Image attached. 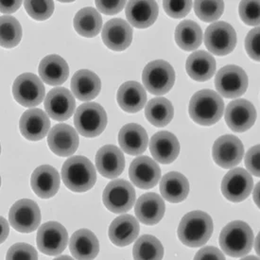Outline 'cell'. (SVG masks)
Instances as JSON below:
<instances>
[{
  "mask_svg": "<svg viewBox=\"0 0 260 260\" xmlns=\"http://www.w3.org/2000/svg\"><path fill=\"white\" fill-rule=\"evenodd\" d=\"M62 178L69 189L82 193L96 184V170L88 158L76 155L69 158L62 165Z\"/></svg>",
  "mask_w": 260,
  "mask_h": 260,
  "instance_id": "obj_1",
  "label": "cell"
},
{
  "mask_svg": "<svg viewBox=\"0 0 260 260\" xmlns=\"http://www.w3.org/2000/svg\"><path fill=\"white\" fill-rule=\"evenodd\" d=\"M188 111L194 122L203 126H211L222 117L224 103L215 91L200 90L192 96Z\"/></svg>",
  "mask_w": 260,
  "mask_h": 260,
  "instance_id": "obj_2",
  "label": "cell"
},
{
  "mask_svg": "<svg viewBox=\"0 0 260 260\" xmlns=\"http://www.w3.org/2000/svg\"><path fill=\"white\" fill-rule=\"evenodd\" d=\"M213 227L212 218L207 213H187L179 224V240L186 246H203L211 238Z\"/></svg>",
  "mask_w": 260,
  "mask_h": 260,
  "instance_id": "obj_3",
  "label": "cell"
},
{
  "mask_svg": "<svg viewBox=\"0 0 260 260\" xmlns=\"http://www.w3.org/2000/svg\"><path fill=\"white\" fill-rule=\"evenodd\" d=\"M253 244V230L241 220L228 223L219 236V245L222 251L232 257L244 256L250 253Z\"/></svg>",
  "mask_w": 260,
  "mask_h": 260,
  "instance_id": "obj_4",
  "label": "cell"
},
{
  "mask_svg": "<svg viewBox=\"0 0 260 260\" xmlns=\"http://www.w3.org/2000/svg\"><path fill=\"white\" fill-rule=\"evenodd\" d=\"M74 124L82 137H96L106 128L107 114L99 103H83L76 111Z\"/></svg>",
  "mask_w": 260,
  "mask_h": 260,
  "instance_id": "obj_5",
  "label": "cell"
},
{
  "mask_svg": "<svg viewBox=\"0 0 260 260\" xmlns=\"http://www.w3.org/2000/svg\"><path fill=\"white\" fill-rule=\"evenodd\" d=\"M144 86L153 95H164L175 82V71L171 63L164 60L149 62L143 70Z\"/></svg>",
  "mask_w": 260,
  "mask_h": 260,
  "instance_id": "obj_6",
  "label": "cell"
},
{
  "mask_svg": "<svg viewBox=\"0 0 260 260\" xmlns=\"http://www.w3.org/2000/svg\"><path fill=\"white\" fill-rule=\"evenodd\" d=\"M103 201L105 207L111 212H128L135 205L136 190L128 181L117 179L105 187Z\"/></svg>",
  "mask_w": 260,
  "mask_h": 260,
  "instance_id": "obj_7",
  "label": "cell"
},
{
  "mask_svg": "<svg viewBox=\"0 0 260 260\" xmlns=\"http://www.w3.org/2000/svg\"><path fill=\"white\" fill-rule=\"evenodd\" d=\"M9 219L11 225L16 231L31 233L41 222V212L35 201L22 199L11 207Z\"/></svg>",
  "mask_w": 260,
  "mask_h": 260,
  "instance_id": "obj_8",
  "label": "cell"
},
{
  "mask_svg": "<svg viewBox=\"0 0 260 260\" xmlns=\"http://www.w3.org/2000/svg\"><path fill=\"white\" fill-rule=\"evenodd\" d=\"M205 44L207 49L218 56L231 53L237 45V34L226 22H215L206 28Z\"/></svg>",
  "mask_w": 260,
  "mask_h": 260,
  "instance_id": "obj_9",
  "label": "cell"
},
{
  "mask_svg": "<svg viewBox=\"0 0 260 260\" xmlns=\"http://www.w3.org/2000/svg\"><path fill=\"white\" fill-rule=\"evenodd\" d=\"M215 86L219 94L226 99L242 96L248 88V77L238 66H226L219 69L215 78Z\"/></svg>",
  "mask_w": 260,
  "mask_h": 260,
  "instance_id": "obj_10",
  "label": "cell"
},
{
  "mask_svg": "<svg viewBox=\"0 0 260 260\" xmlns=\"http://www.w3.org/2000/svg\"><path fill=\"white\" fill-rule=\"evenodd\" d=\"M13 94L15 101L22 106L35 107L39 105L45 98V86L37 76L24 73L15 79Z\"/></svg>",
  "mask_w": 260,
  "mask_h": 260,
  "instance_id": "obj_11",
  "label": "cell"
},
{
  "mask_svg": "<svg viewBox=\"0 0 260 260\" xmlns=\"http://www.w3.org/2000/svg\"><path fill=\"white\" fill-rule=\"evenodd\" d=\"M69 241V234L63 226L49 221L40 227L37 233V246L42 253L48 255H57L62 253Z\"/></svg>",
  "mask_w": 260,
  "mask_h": 260,
  "instance_id": "obj_12",
  "label": "cell"
},
{
  "mask_svg": "<svg viewBox=\"0 0 260 260\" xmlns=\"http://www.w3.org/2000/svg\"><path fill=\"white\" fill-rule=\"evenodd\" d=\"M253 186L251 174L242 168H238L226 173L221 182V192L228 201L240 203L250 196Z\"/></svg>",
  "mask_w": 260,
  "mask_h": 260,
  "instance_id": "obj_13",
  "label": "cell"
},
{
  "mask_svg": "<svg viewBox=\"0 0 260 260\" xmlns=\"http://www.w3.org/2000/svg\"><path fill=\"white\" fill-rule=\"evenodd\" d=\"M212 154L216 164L223 169H231L240 164L243 158V144L232 135L222 136L213 145Z\"/></svg>",
  "mask_w": 260,
  "mask_h": 260,
  "instance_id": "obj_14",
  "label": "cell"
},
{
  "mask_svg": "<svg viewBox=\"0 0 260 260\" xmlns=\"http://www.w3.org/2000/svg\"><path fill=\"white\" fill-rule=\"evenodd\" d=\"M75 107L74 96L64 87L50 90L45 100V109L48 117L57 121L68 120L73 115Z\"/></svg>",
  "mask_w": 260,
  "mask_h": 260,
  "instance_id": "obj_15",
  "label": "cell"
},
{
  "mask_svg": "<svg viewBox=\"0 0 260 260\" xmlns=\"http://www.w3.org/2000/svg\"><path fill=\"white\" fill-rule=\"evenodd\" d=\"M48 144L56 155L67 157L75 153L80 139L74 128L67 124H57L48 133Z\"/></svg>",
  "mask_w": 260,
  "mask_h": 260,
  "instance_id": "obj_16",
  "label": "cell"
},
{
  "mask_svg": "<svg viewBox=\"0 0 260 260\" xmlns=\"http://www.w3.org/2000/svg\"><path fill=\"white\" fill-rule=\"evenodd\" d=\"M256 119V111L246 100H236L228 104L225 121L228 127L237 133H243L253 127Z\"/></svg>",
  "mask_w": 260,
  "mask_h": 260,
  "instance_id": "obj_17",
  "label": "cell"
},
{
  "mask_svg": "<svg viewBox=\"0 0 260 260\" xmlns=\"http://www.w3.org/2000/svg\"><path fill=\"white\" fill-rule=\"evenodd\" d=\"M129 175L133 184L141 189H150L157 185L161 170L149 156L136 158L130 166Z\"/></svg>",
  "mask_w": 260,
  "mask_h": 260,
  "instance_id": "obj_18",
  "label": "cell"
},
{
  "mask_svg": "<svg viewBox=\"0 0 260 260\" xmlns=\"http://www.w3.org/2000/svg\"><path fill=\"white\" fill-rule=\"evenodd\" d=\"M103 41L107 48L115 51H123L133 41V28L120 18L108 21L103 28Z\"/></svg>",
  "mask_w": 260,
  "mask_h": 260,
  "instance_id": "obj_19",
  "label": "cell"
},
{
  "mask_svg": "<svg viewBox=\"0 0 260 260\" xmlns=\"http://www.w3.org/2000/svg\"><path fill=\"white\" fill-rule=\"evenodd\" d=\"M96 166L103 177L108 179L118 177L124 171L125 158L122 151L115 145H105L96 155Z\"/></svg>",
  "mask_w": 260,
  "mask_h": 260,
  "instance_id": "obj_20",
  "label": "cell"
},
{
  "mask_svg": "<svg viewBox=\"0 0 260 260\" xmlns=\"http://www.w3.org/2000/svg\"><path fill=\"white\" fill-rule=\"evenodd\" d=\"M50 127L48 116L41 109H29L23 113L19 121L22 136L27 140L38 141L48 135Z\"/></svg>",
  "mask_w": 260,
  "mask_h": 260,
  "instance_id": "obj_21",
  "label": "cell"
},
{
  "mask_svg": "<svg viewBox=\"0 0 260 260\" xmlns=\"http://www.w3.org/2000/svg\"><path fill=\"white\" fill-rule=\"evenodd\" d=\"M31 188L42 199L53 197L60 188V175L53 167L43 165L38 167L30 179Z\"/></svg>",
  "mask_w": 260,
  "mask_h": 260,
  "instance_id": "obj_22",
  "label": "cell"
},
{
  "mask_svg": "<svg viewBox=\"0 0 260 260\" xmlns=\"http://www.w3.org/2000/svg\"><path fill=\"white\" fill-rule=\"evenodd\" d=\"M150 151L153 158L161 164H171L180 153L177 137L167 131L158 132L151 137Z\"/></svg>",
  "mask_w": 260,
  "mask_h": 260,
  "instance_id": "obj_23",
  "label": "cell"
},
{
  "mask_svg": "<svg viewBox=\"0 0 260 260\" xmlns=\"http://www.w3.org/2000/svg\"><path fill=\"white\" fill-rule=\"evenodd\" d=\"M166 211L164 200L156 193H146L137 200L135 212L140 222L154 225L164 217Z\"/></svg>",
  "mask_w": 260,
  "mask_h": 260,
  "instance_id": "obj_24",
  "label": "cell"
},
{
  "mask_svg": "<svg viewBox=\"0 0 260 260\" xmlns=\"http://www.w3.org/2000/svg\"><path fill=\"white\" fill-rule=\"evenodd\" d=\"M148 142V134L139 124H126L119 131L118 143L127 154H142L147 150Z\"/></svg>",
  "mask_w": 260,
  "mask_h": 260,
  "instance_id": "obj_25",
  "label": "cell"
},
{
  "mask_svg": "<svg viewBox=\"0 0 260 260\" xmlns=\"http://www.w3.org/2000/svg\"><path fill=\"white\" fill-rule=\"evenodd\" d=\"M139 223L131 215H121L114 219L109 227V239L115 245L128 246L137 240L139 234Z\"/></svg>",
  "mask_w": 260,
  "mask_h": 260,
  "instance_id": "obj_26",
  "label": "cell"
},
{
  "mask_svg": "<svg viewBox=\"0 0 260 260\" xmlns=\"http://www.w3.org/2000/svg\"><path fill=\"white\" fill-rule=\"evenodd\" d=\"M71 91L82 102H89L100 94L102 82L94 72L82 69L77 71L71 79Z\"/></svg>",
  "mask_w": 260,
  "mask_h": 260,
  "instance_id": "obj_27",
  "label": "cell"
},
{
  "mask_svg": "<svg viewBox=\"0 0 260 260\" xmlns=\"http://www.w3.org/2000/svg\"><path fill=\"white\" fill-rule=\"evenodd\" d=\"M157 3L155 1H129L126 7V17L131 25L137 28L151 27L158 17Z\"/></svg>",
  "mask_w": 260,
  "mask_h": 260,
  "instance_id": "obj_28",
  "label": "cell"
},
{
  "mask_svg": "<svg viewBox=\"0 0 260 260\" xmlns=\"http://www.w3.org/2000/svg\"><path fill=\"white\" fill-rule=\"evenodd\" d=\"M69 248L76 259L93 260L100 252V242L93 232L81 229L72 235Z\"/></svg>",
  "mask_w": 260,
  "mask_h": 260,
  "instance_id": "obj_29",
  "label": "cell"
},
{
  "mask_svg": "<svg viewBox=\"0 0 260 260\" xmlns=\"http://www.w3.org/2000/svg\"><path fill=\"white\" fill-rule=\"evenodd\" d=\"M117 100L120 108L127 113H137L147 103V94L139 82L129 81L118 88Z\"/></svg>",
  "mask_w": 260,
  "mask_h": 260,
  "instance_id": "obj_30",
  "label": "cell"
},
{
  "mask_svg": "<svg viewBox=\"0 0 260 260\" xmlns=\"http://www.w3.org/2000/svg\"><path fill=\"white\" fill-rule=\"evenodd\" d=\"M38 71L42 81L53 86L67 82L69 76V64L59 55L46 56L39 64Z\"/></svg>",
  "mask_w": 260,
  "mask_h": 260,
  "instance_id": "obj_31",
  "label": "cell"
},
{
  "mask_svg": "<svg viewBox=\"0 0 260 260\" xmlns=\"http://www.w3.org/2000/svg\"><path fill=\"white\" fill-rule=\"evenodd\" d=\"M162 197L170 203L177 204L185 201L189 193L188 180L182 173L171 171L165 174L160 183Z\"/></svg>",
  "mask_w": 260,
  "mask_h": 260,
  "instance_id": "obj_32",
  "label": "cell"
},
{
  "mask_svg": "<svg viewBox=\"0 0 260 260\" xmlns=\"http://www.w3.org/2000/svg\"><path fill=\"white\" fill-rule=\"evenodd\" d=\"M216 68L215 58L205 50L192 53L185 63L187 74L197 82H206L211 79L215 74Z\"/></svg>",
  "mask_w": 260,
  "mask_h": 260,
  "instance_id": "obj_33",
  "label": "cell"
},
{
  "mask_svg": "<svg viewBox=\"0 0 260 260\" xmlns=\"http://www.w3.org/2000/svg\"><path fill=\"white\" fill-rule=\"evenodd\" d=\"M103 27V18L94 8H83L74 17L76 31L83 37L93 38L100 34Z\"/></svg>",
  "mask_w": 260,
  "mask_h": 260,
  "instance_id": "obj_34",
  "label": "cell"
},
{
  "mask_svg": "<svg viewBox=\"0 0 260 260\" xmlns=\"http://www.w3.org/2000/svg\"><path fill=\"white\" fill-rule=\"evenodd\" d=\"M175 42L183 50H195L203 42L202 28L194 21H182L175 29Z\"/></svg>",
  "mask_w": 260,
  "mask_h": 260,
  "instance_id": "obj_35",
  "label": "cell"
},
{
  "mask_svg": "<svg viewBox=\"0 0 260 260\" xmlns=\"http://www.w3.org/2000/svg\"><path fill=\"white\" fill-rule=\"evenodd\" d=\"M146 118L155 127H165L171 122L174 116V109L171 102L165 98L151 100L145 109Z\"/></svg>",
  "mask_w": 260,
  "mask_h": 260,
  "instance_id": "obj_36",
  "label": "cell"
},
{
  "mask_svg": "<svg viewBox=\"0 0 260 260\" xmlns=\"http://www.w3.org/2000/svg\"><path fill=\"white\" fill-rule=\"evenodd\" d=\"M133 255L135 260H162L164 247L155 237L144 235L137 240Z\"/></svg>",
  "mask_w": 260,
  "mask_h": 260,
  "instance_id": "obj_37",
  "label": "cell"
},
{
  "mask_svg": "<svg viewBox=\"0 0 260 260\" xmlns=\"http://www.w3.org/2000/svg\"><path fill=\"white\" fill-rule=\"evenodd\" d=\"M22 38L20 23L13 16L1 17V46L5 48L16 47Z\"/></svg>",
  "mask_w": 260,
  "mask_h": 260,
  "instance_id": "obj_38",
  "label": "cell"
},
{
  "mask_svg": "<svg viewBox=\"0 0 260 260\" xmlns=\"http://www.w3.org/2000/svg\"><path fill=\"white\" fill-rule=\"evenodd\" d=\"M195 14L204 22H213L219 19L223 14V1H195Z\"/></svg>",
  "mask_w": 260,
  "mask_h": 260,
  "instance_id": "obj_39",
  "label": "cell"
},
{
  "mask_svg": "<svg viewBox=\"0 0 260 260\" xmlns=\"http://www.w3.org/2000/svg\"><path fill=\"white\" fill-rule=\"evenodd\" d=\"M27 14L35 20L44 21L48 19L54 11L53 1H26L24 3Z\"/></svg>",
  "mask_w": 260,
  "mask_h": 260,
  "instance_id": "obj_40",
  "label": "cell"
},
{
  "mask_svg": "<svg viewBox=\"0 0 260 260\" xmlns=\"http://www.w3.org/2000/svg\"><path fill=\"white\" fill-rule=\"evenodd\" d=\"M240 18L249 26L260 25V1H241L239 7Z\"/></svg>",
  "mask_w": 260,
  "mask_h": 260,
  "instance_id": "obj_41",
  "label": "cell"
},
{
  "mask_svg": "<svg viewBox=\"0 0 260 260\" xmlns=\"http://www.w3.org/2000/svg\"><path fill=\"white\" fill-rule=\"evenodd\" d=\"M6 260H38V254L31 245L16 243L9 249Z\"/></svg>",
  "mask_w": 260,
  "mask_h": 260,
  "instance_id": "obj_42",
  "label": "cell"
},
{
  "mask_svg": "<svg viewBox=\"0 0 260 260\" xmlns=\"http://www.w3.org/2000/svg\"><path fill=\"white\" fill-rule=\"evenodd\" d=\"M165 12L172 18H183L189 14L192 1H164Z\"/></svg>",
  "mask_w": 260,
  "mask_h": 260,
  "instance_id": "obj_43",
  "label": "cell"
},
{
  "mask_svg": "<svg viewBox=\"0 0 260 260\" xmlns=\"http://www.w3.org/2000/svg\"><path fill=\"white\" fill-rule=\"evenodd\" d=\"M245 49L251 59L260 62V27L251 29L247 35Z\"/></svg>",
  "mask_w": 260,
  "mask_h": 260,
  "instance_id": "obj_44",
  "label": "cell"
},
{
  "mask_svg": "<svg viewBox=\"0 0 260 260\" xmlns=\"http://www.w3.org/2000/svg\"><path fill=\"white\" fill-rule=\"evenodd\" d=\"M245 166L253 175L260 177V145H256L247 151Z\"/></svg>",
  "mask_w": 260,
  "mask_h": 260,
  "instance_id": "obj_45",
  "label": "cell"
},
{
  "mask_svg": "<svg viewBox=\"0 0 260 260\" xmlns=\"http://www.w3.org/2000/svg\"><path fill=\"white\" fill-rule=\"evenodd\" d=\"M126 1H96L98 10L104 14L114 15L118 14L123 10Z\"/></svg>",
  "mask_w": 260,
  "mask_h": 260,
  "instance_id": "obj_46",
  "label": "cell"
},
{
  "mask_svg": "<svg viewBox=\"0 0 260 260\" xmlns=\"http://www.w3.org/2000/svg\"><path fill=\"white\" fill-rule=\"evenodd\" d=\"M194 260H226L223 253L218 248L207 246L201 249L196 253Z\"/></svg>",
  "mask_w": 260,
  "mask_h": 260,
  "instance_id": "obj_47",
  "label": "cell"
},
{
  "mask_svg": "<svg viewBox=\"0 0 260 260\" xmlns=\"http://www.w3.org/2000/svg\"><path fill=\"white\" fill-rule=\"evenodd\" d=\"M22 1H1V13L2 14H13L19 9Z\"/></svg>",
  "mask_w": 260,
  "mask_h": 260,
  "instance_id": "obj_48",
  "label": "cell"
},
{
  "mask_svg": "<svg viewBox=\"0 0 260 260\" xmlns=\"http://www.w3.org/2000/svg\"><path fill=\"white\" fill-rule=\"evenodd\" d=\"M1 229H2V233H1V241H5L7 239L8 235H9V225H8L7 220L4 218H1Z\"/></svg>",
  "mask_w": 260,
  "mask_h": 260,
  "instance_id": "obj_49",
  "label": "cell"
},
{
  "mask_svg": "<svg viewBox=\"0 0 260 260\" xmlns=\"http://www.w3.org/2000/svg\"><path fill=\"white\" fill-rule=\"evenodd\" d=\"M253 201L255 203V205L260 208V182L257 183V185H255L254 190H253Z\"/></svg>",
  "mask_w": 260,
  "mask_h": 260,
  "instance_id": "obj_50",
  "label": "cell"
},
{
  "mask_svg": "<svg viewBox=\"0 0 260 260\" xmlns=\"http://www.w3.org/2000/svg\"><path fill=\"white\" fill-rule=\"evenodd\" d=\"M254 248H255V252L260 256V232L256 237V240H255V244H254Z\"/></svg>",
  "mask_w": 260,
  "mask_h": 260,
  "instance_id": "obj_51",
  "label": "cell"
},
{
  "mask_svg": "<svg viewBox=\"0 0 260 260\" xmlns=\"http://www.w3.org/2000/svg\"><path fill=\"white\" fill-rule=\"evenodd\" d=\"M54 260H74L72 257H70L69 255H62L60 257H57Z\"/></svg>",
  "mask_w": 260,
  "mask_h": 260,
  "instance_id": "obj_52",
  "label": "cell"
},
{
  "mask_svg": "<svg viewBox=\"0 0 260 260\" xmlns=\"http://www.w3.org/2000/svg\"><path fill=\"white\" fill-rule=\"evenodd\" d=\"M240 260H260V258L254 256V255H250V256H246V257H244V258Z\"/></svg>",
  "mask_w": 260,
  "mask_h": 260,
  "instance_id": "obj_53",
  "label": "cell"
}]
</instances>
